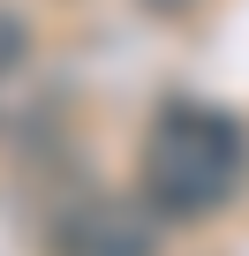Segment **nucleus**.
Here are the masks:
<instances>
[{"label":"nucleus","instance_id":"nucleus-1","mask_svg":"<svg viewBox=\"0 0 249 256\" xmlns=\"http://www.w3.org/2000/svg\"><path fill=\"white\" fill-rule=\"evenodd\" d=\"M241 166H249L241 128L219 106H196V98H166L151 113V128H144V144H136V181H144L151 218L219 211L241 188Z\"/></svg>","mask_w":249,"mask_h":256},{"label":"nucleus","instance_id":"nucleus-2","mask_svg":"<svg viewBox=\"0 0 249 256\" xmlns=\"http://www.w3.org/2000/svg\"><path fill=\"white\" fill-rule=\"evenodd\" d=\"M151 241H159L151 204L129 196H76L46 226V256H151Z\"/></svg>","mask_w":249,"mask_h":256},{"label":"nucleus","instance_id":"nucleus-3","mask_svg":"<svg viewBox=\"0 0 249 256\" xmlns=\"http://www.w3.org/2000/svg\"><path fill=\"white\" fill-rule=\"evenodd\" d=\"M23 60H31V16H16L0 0V76H16Z\"/></svg>","mask_w":249,"mask_h":256},{"label":"nucleus","instance_id":"nucleus-4","mask_svg":"<svg viewBox=\"0 0 249 256\" xmlns=\"http://www.w3.org/2000/svg\"><path fill=\"white\" fill-rule=\"evenodd\" d=\"M144 8H151V16H189L196 0H144Z\"/></svg>","mask_w":249,"mask_h":256}]
</instances>
